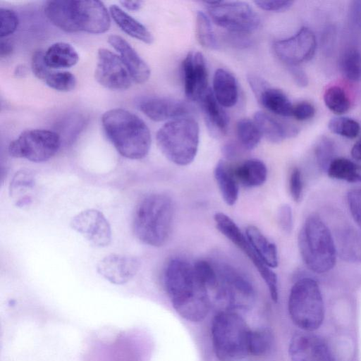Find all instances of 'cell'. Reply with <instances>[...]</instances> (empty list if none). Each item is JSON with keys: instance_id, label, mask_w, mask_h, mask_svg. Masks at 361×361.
<instances>
[{"instance_id": "19", "label": "cell", "mask_w": 361, "mask_h": 361, "mask_svg": "<svg viewBox=\"0 0 361 361\" xmlns=\"http://www.w3.org/2000/svg\"><path fill=\"white\" fill-rule=\"evenodd\" d=\"M137 106L147 117L158 122L188 116L191 111L183 101L162 97H144L138 102Z\"/></svg>"}, {"instance_id": "38", "label": "cell", "mask_w": 361, "mask_h": 361, "mask_svg": "<svg viewBox=\"0 0 361 361\" xmlns=\"http://www.w3.org/2000/svg\"><path fill=\"white\" fill-rule=\"evenodd\" d=\"M273 337L267 330H251L249 341V355L261 356L265 355L272 345Z\"/></svg>"}, {"instance_id": "24", "label": "cell", "mask_w": 361, "mask_h": 361, "mask_svg": "<svg viewBox=\"0 0 361 361\" xmlns=\"http://www.w3.org/2000/svg\"><path fill=\"white\" fill-rule=\"evenodd\" d=\"M212 92L223 107L235 106L238 100V86L234 75L224 68L217 69L213 78Z\"/></svg>"}, {"instance_id": "16", "label": "cell", "mask_w": 361, "mask_h": 361, "mask_svg": "<svg viewBox=\"0 0 361 361\" xmlns=\"http://www.w3.org/2000/svg\"><path fill=\"white\" fill-rule=\"evenodd\" d=\"M184 92L186 97L194 102L202 99L209 89L205 59L200 51H190L182 63Z\"/></svg>"}, {"instance_id": "39", "label": "cell", "mask_w": 361, "mask_h": 361, "mask_svg": "<svg viewBox=\"0 0 361 361\" xmlns=\"http://www.w3.org/2000/svg\"><path fill=\"white\" fill-rule=\"evenodd\" d=\"M314 154L318 166L326 172L330 164L335 159L334 142L328 137H322L316 145Z\"/></svg>"}, {"instance_id": "2", "label": "cell", "mask_w": 361, "mask_h": 361, "mask_svg": "<svg viewBox=\"0 0 361 361\" xmlns=\"http://www.w3.org/2000/svg\"><path fill=\"white\" fill-rule=\"evenodd\" d=\"M44 12L52 24L67 32L102 34L111 25L109 12L99 1H48Z\"/></svg>"}, {"instance_id": "14", "label": "cell", "mask_w": 361, "mask_h": 361, "mask_svg": "<svg viewBox=\"0 0 361 361\" xmlns=\"http://www.w3.org/2000/svg\"><path fill=\"white\" fill-rule=\"evenodd\" d=\"M94 77L101 85L111 90H126L133 80L120 56L105 48L98 50Z\"/></svg>"}, {"instance_id": "42", "label": "cell", "mask_w": 361, "mask_h": 361, "mask_svg": "<svg viewBox=\"0 0 361 361\" xmlns=\"http://www.w3.org/2000/svg\"><path fill=\"white\" fill-rule=\"evenodd\" d=\"M44 55V51L42 49L36 50L33 53L31 60V68L32 73L38 79L43 82L52 70L45 63Z\"/></svg>"}, {"instance_id": "43", "label": "cell", "mask_w": 361, "mask_h": 361, "mask_svg": "<svg viewBox=\"0 0 361 361\" xmlns=\"http://www.w3.org/2000/svg\"><path fill=\"white\" fill-rule=\"evenodd\" d=\"M347 201L354 221L361 228V189L350 190L347 195Z\"/></svg>"}, {"instance_id": "13", "label": "cell", "mask_w": 361, "mask_h": 361, "mask_svg": "<svg viewBox=\"0 0 361 361\" xmlns=\"http://www.w3.org/2000/svg\"><path fill=\"white\" fill-rule=\"evenodd\" d=\"M316 37L308 27H301L294 35L276 41L273 49L276 56L287 66H298L314 56Z\"/></svg>"}, {"instance_id": "52", "label": "cell", "mask_w": 361, "mask_h": 361, "mask_svg": "<svg viewBox=\"0 0 361 361\" xmlns=\"http://www.w3.org/2000/svg\"><path fill=\"white\" fill-rule=\"evenodd\" d=\"M288 69L297 85L302 87L307 85V76L305 71L298 66H288Z\"/></svg>"}, {"instance_id": "29", "label": "cell", "mask_w": 361, "mask_h": 361, "mask_svg": "<svg viewBox=\"0 0 361 361\" xmlns=\"http://www.w3.org/2000/svg\"><path fill=\"white\" fill-rule=\"evenodd\" d=\"M249 243L263 262L269 267L278 266V252L276 245L269 241L262 231L255 226H249L245 231Z\"/></svg>"}, {"instance_id": "51", "label": "cell", "mask_w": 361, "mask_h": 361, "mask_svg": "<svg viewBox=\"0 0 361 361\" xmlns=\"http://www.w3.org/2000/svg\"><path fill=\"white\" fill-rule=\"evenodd\" d=\"M248 34L229 32L227 40L228 42L238 48H245L251 44Z\"/></svg>"}, {"instance_id": "17", "label": "cell", "mask_w": 361, "mask_h": 361, "mask_svg": "<svg viewBox=\"0 0 361 361\" xmlns=\"http://www.w3.org/2000/svg\"><path fill=\"white\" fill-rule=\"evenodd\" d=\"M288 353L292 361H334L326 342L309 331L297 333L290 341Z\"/></svg>"}, {"instance_id": "18", "label": "cell", "mask_w": 361, "mask_h": 361, "mask_svg": "<svg viewBox=\"0 0 361 361\" xmlns=\"http://www.w3.org/2000/svg\"><path fill=\"white\" fill-rule=\"evenodd\" d=\"M249 85L259 103L269 111L281 116H292L293 105L281 90L272 87L259 76L249 75Z\"/></svg>"}, {"instance_id": "55", "label": "cell", "mask_w": 361, "mask_h": 361, "mask_svg": "<svg viewBox=\"0 0 361 361\" xmlns=\"http://www.w3.org/2000/svg\"><path fill=\"white\" fill-rule=\"evenodd\" d=\"M351 156L354 159L361 161V137L353 145Z\"/></svg>"}, {"instance_id": "22", "label": "cell", "mask_w": 361, "mask_h": 361, "mask_svg": "<svg viewBox=\"0 0 361 361\" xmlns=\"http://www.w3.org/2000/svg\"><path fill=\"white\" fill-rule=\"evenodd\" d=\"M199 103L211 135L216 138L224 136L228 131L229 118L210 88L199 101Z\"/></svg>"}, {"instance_id": "9", "label": "cell", "mask_w": 361, "mask_h": 361, "mask_svg": "<svg viewBox=\"0 0 361 361\" xmlns=\"http://www.w3.org/2000/svg\"><path fill=\"white\" fill-rule=\"evenodd\" d=\"M214 264L218 276L214 290L216 299L228 310L250 309L255 300V290L250 281L229 264L219 262Z\"/></svg>"}, {"instance_id": "20", "label": "cell", "mask_w": 361, "mask_h": 361, "mask_svg": "<svg viewBox=\"0 0 361 361\" xmlns=\"http://www.w3.org/2000/svg\"><path fill=\"white\" fill-rule=\"evenodd\" d=\"M139 260L133 257L111 254L102 258L97 264V270L111 283L122 285L130 281L140 269Z\"/></svg>"}, {"instance_id": "21", "label": "cell", "mask_w": 361, "mask_h": 361, "mask_svg": "<svg viewBox=\"0 0 361 361\" xmlns=\"http://www.w3.org/2000/svg\"><path fill=\"white\" fill-rule=\"evenodd\" d=\"M108 42L116 50L132 79L137 83H145L150 76V69L131 45L122 37L111 35Z\"/></svg>"}, {"instance_id": "12", "label": "cell", "mask_w": 361, "mask_h": 361, "mask_svg": "<svg viewBox=\"0 0 361 361\" xmlns=\"http://www.w3.org/2000/svg\"><path fill=\"white\" fill-rule=\"evenodd\" d=\"M214 219L217 229L252 261L264 281L271 300L276 302L279 298L276 274L260 259L245 235L242 233L232 219L224 213L217 212L214 214Z\"/></svg>"}, {"instance_id": "7", "label": "cell", "mask_w": 361, "mask_h": 361, "mask_svg": "<svg viewBox=\"0 0 361 361\" xmlns=\"http://www.w3.org/2000/svg\"><path fill=\"white\" fill-rule=\"evenodd\" d=\"M197 122L190 116L167 121L157 131V144L165 157L178 166L193 161L199 146Z\"/></svg>"}, {"instance_id": "15", "label": "cell", "mask_w": 361, "mask_h": 361, "mask_svg": "<svg viewBox=\"0 0 361 361\" xmlns=\"http://www.w3.org/2000/svg\"><path fill=\"white\" fill-rule=\"evenodd\" d=\"M71 226L94 247H104L111 241L109 222L97 209H87L78 213L72 218Z\"/></svg>"}, {"instance_id": "45", "label": "cell", "mask_w": 361, "mask_h": 361, "mask_svg": "<svg viewBox=\"0 0 361 361\" xmlns=\"http://www.w3.org/2000/svg\"><path fill=\"white\" fill-rule=\"evenodd\" d=\"M277 219L281 229L284 233L288 234L292 231L293 221L292 209L290 205L284 204L279 207Z\"/></svg>"}, {"instance_id": "23", "label": "cell", "mask_w": 361, "mask_h": 361, "mask_svg": "<svg viewBox=\"0 0 361 361\" xmlns=\"http://www.w3.org/2000/svg\"><path fill=\"white\" fill-rule=\"evenodd\" d=\"M253 120L262 136L272 143H280L298 133L295 126L282 123L264 111H257Z\"/></svg>"}, {"instance_id": "49", "label": "cell", "mask_w": 361, "mask_h": 361, "mask_svg": "<svg viewBox=\"0 0 361 361\" xmlns=\"http://www.w3.org/2000/svg\"><path fill=\"white\" fill-rule=\"evenodd\" d=\"M349 23L355 31L361 32V1H353L350 3Z\"/></svg>"}, {"instance_id": "31", "label": "cell", "mask_w": 361, "mask_h": 361, "mask_svg": "<svg viewBox=\"0 0 361 361\" xmlns=\"http://www.w3.org/2000/svg\"><path fill=\"white\" fill-rule=\"evenodd\" d=\"M326 172L334 179L353 183L361 182L360 166L345 158H335Z\"/></svg>"}, {"instance_id": "1", "label": "cell", "mask_w": 361, "mask_h": 361, "mask_svg": "<svg viewBox=\"0 0 361 361\" xmlns=\"http://www.w3.org/2000/svg\"><path fill=\"white\" fill-rule=\"evenodd\" d=\"M164 283L175 310L184 319L198 322L207 315L209 290L197 276L193 264L185 259H171L164 270Z\"/></svg>"}, {"instance_id": "44", "label": "cell", "mask_w": 361, "mask_h": 361, "mask_svg": "<svg viewBox=\"0 0 361 361\" xmlns=\"http://www.w3.org/2000/svg\"><path fill=\"white\" fill-rule=\"evenodd\" d=\"M302 178L300 170L295 167L292 169L289 178V190L293 200L298 202L302 193Z\"/></svg>"}, {"instance_id": "25", "label": "cell", "mask_w": 361, "mask_h": 361, "mask_svg": "<svg viewBox=\"0 0 361 361\" xmlns=\"http://www.w3.org/2000/svg\"><path fill=\"white\" fill-rule=\"evenodd\" d=\"M336 253L347 262L361 263V233L352 227L337 231L334 240Z\"/></svg>"}, {"instance_id": "34", "label": "cell", "mask_w": 361, "mask_h": 361, "mask_svg": "<svg viewBox=\"0 0 361 361\" xmlns=\"http://www.w3.org/2000/svg\"><path fill=\"white\" fill-rule=\"evenodd\" d=\"M196 36L199 43L209 49H218L219 43L209 17L203 12L196 15Z\"/></svg>"}, {"instance_id": "10", "label": "cell", "mask_w": 361, "mask_h": 361, "mask_svg": "<svg viewBox=\"0 0 361 361\" xmlns=\"http://www.w3.org/2000/svg\"><path fill=\"white\" fill-rule=\"evenodd\" d=\"M204 4L212 20L229 32L249 34L260 25L259 16L246 2L207 1Z\"/></svg>"}, {"instance_id": "36", "label": "cell", "mask_w": 361, "mask_h": 361, "mask_svg": "<svg viewBox=\"0 0 361 361\" xmlns=\"http://www.w3.org/2000/svg\"><path fill=\"white\" fill-rule=\"evenodd\" d=\"M328 128L331 133L349 139L357 137L360 133L359 123L348 117L331 118L328 123Z\"/></svg>"}, {"instance_id": "37", "label": "cell", "mask_w": 361, "mask_h": 361, "mask_svg": "<svg viewBox=\"0 0 361 361\" xmlns=\"http://www.w3.org/2000/svg\"><path fill=\"white\" fill-rule=\"evenodd\" d=\"M44 82L55 90L69 92L75 88L76 78L69 71L52 69Z\"/></svg>"}, {"instance_id": "47", "label": "cell", "mask_w": 361, "mask_h": 361, "mask_svg": "<svg viewBox=\"0 0 361 361\" xmlns=\"http://www.w3.org/2000/svg\"><path fill=\"white\" fill-rule=\"evenodd\" d=\"M260 9L270 12H281L288 10L293 4L292 1H255Z\"/></svg>"}, {"instance_id": "30", "label": "cell", "mask_w": 361, "mask_h": 361, "mask_svg": "<svg viewBox=\"0 0 361 361\" xmlns=\"http://www.w3.org/2000/svg\"><path fill=\"white\" fill-rule=\"evenodd\" d=\"M44 60L49 68L60 70L74 66L79 60V56L70 44L59 42L44 51Z\"/></svg>"}, {"instance_id": "5", "label": "cell", "mask_w": 361, "mask_h": 361, "mask_svg": "<svg viewBox=\"0 0 361 361\" xmlns=\"http://www.w3.org/2000/svg\"><path fill=\"white\" fill-rule=\"evenodd\" d=\"M298 244L303 262L312 271L323 274L334 268L337 255L335 242L319 216L312 214L305 219Z\"/></svg>"}, {"instance_id": "41", "label": "cell", "mask_w": 361, "mask_h": 361, "mask_svg": "<svg viewBox=\"0 0 361 361\" xmlns=\"http://www.w3.org/2000/svg\"><path fill=\"white\" fill-rule=\"evenodd\" d=\"M0 37H7L13 34L18 25V18L16 13L8 8L0 9Z\"/></svg>"}, {"instance_id": "28", "label": "cell", "mask_w": 361, "mask_h": 361, "mask_svg": "<svg viewBox=\"0 0 361 361\" xmlns=\"http://www.w3.org/2000/svg\"><path fill=\"white\" fill-rule=\"evenodd\" d=\"M234 173L239 184L247 188L262 185L267 178V169L263 161L250 159L234 166Z\"/></svg>"}, {"instance_id": "3", "label": "cell", "mask_w": 361, "mask_h": 361, "mask_svg": "<svg viewBox=\"0 0 361 361\" xmlns=\"http://www.w3.org/2000/svg\"><path fill=\"white\" fill-rule=\"evenodd\" d=\"M104 130L118 152L130 159L147 156L151 146V134L146 123L135 114L116 108L102 117Z\"/></svg>"}, {"instance_id": "26", "label": "cell", "mask_w": 361, "mask_h": 361, "mask_svg": "<svg viewBox=\"0 0 361 361\" xmlns=\"http://www.w3.org/2000/svg\"><path fill=\"white\" fill-rule=\"evenodd\" d=\"M214 178L224 202L235 204L239 194V183L235 178L234 166L226 160H219L214 169Z\"/></svg>"}, {"instance_id": "40", "label": "cell", "mask_w": 361, "mask_h": 361, "mask_svg": "<svg viewBox=\"0 0 361 361\" xmlns=\"http://www.w3.org/2000/svg\"><path fill=\"white\" fill-rule=\"evenodd\" d=\"M193 267L197 276L209 290H214L218 282L217 272L214 264L208 261L200 259L193 264Z\"/></svg>"}, {"instance_id": "53", "label": "cell", "mask_w": 361, "mask_h": 361, "mask_svg": "<svg viewBox=\"0 0 361 361\" xmlns=\"http://www.w3.org/2000/svg\"><path fill=\"white\" fill-rule=\"evenodd\" d=\"M13 50L12 42L6 37L1 38L0 41V56L1 58L6 57L11 54Z\"/></svg>"}, {"instance_id": "11", "label": "cell", "mask_w": 361, "mask_h": 361, "mask_svg": "<svg viewBox=\"0 0 361 361\" xmlns=\"http://www.w3.org/2000/svg\"><path fill=\"white\" fill-rule=\"evenodd\" d=\"M61 139L56 132L33 129L23 132L8 146L9 154L39 163L50 159L58 152Z\"/></svg>"}, {"instance_id": "48", "label": "cell", "mask_w": 361, "mask_h": 361, "mask_svg": "<svg viewBox=\"0 0 361 361\" xmlns=\"http://www.w3.org/2000/svg\"><path fill=\"white\" fill-rule=\"evenodd\" d=\"M33 184L34 180L31 175L25 172H20L14 176L10 190L13 193L17 190H20L22 188H31Z\"/></svg>"}, {"instance_id": "54", "label": "cell", "mask_w": 361, "mask_h": 361, "mask_svg": "<svg viewBox=\"0 0 361 361\" xmlns=\"http://www.w3.org/2000/svg\"><path fill=\"white\" fill-rule=\"evenodd\" d=\"M142 1H121L120 4L129 11L139 10L142 5Z\"/></svg>"}, {"instance_id": "27", "label": "cell", "mask_w": 361, "mask_h": 361, "mask_svg": "<svg viewBox=\"0 0 361 361\" xmlns=\"http://www.w3.org/2000/svg\"><path fill=\"white\" fill-rule=\"evenodd\" d=\"M109 13L116 25L127 35L145 44L152 43L154 38L148 29L121 7L116 4L111 5Z\"/></svg>"}, {"instance_id": "8", "label": "cell", "mask_w": 361, "mask_h": 361, "mask_svg": "<svg viewBox=\"0 0 361 361\" xmlns=\"http://www.w3.org/2000/svg\"><path fill=\"white\" fill-rule=\"evenodd\" d=\"M292 322L305 331L319 328L324 318V304L319 286L311 278H302L292 286L288 302Z\"/></svg>"}, {"instance_id": "32", "label": "cell", "mask_w": 361, "mask_h": 361, "mask_svg": "<svg viewBox=\"0 0 361 361\" xmlns=\"http://www.w3.org/2000/svg\"><path fill=\"white\" fill-rule=\"evenodd\" d=\"M238 144L244 150H252L259 143L262 135L254 120L242 118L236 124Z\"/></svg>"}, {"instance_id": "35", "label": "cell", "mask_w": 361, "mask_h": 361, "mask_svg": "<svg viewBox=\"0 0 361 361\" xmlns=\"http://www.w3.org/2000/svg\"><path fill=\"white\" fill-rule=\"evenodd\" d=\"M340 68L343 76L353 82L361 80V54L355 48L345 50L341 56Z\"/></svg>"}, {"instance_id": "6", "label": "cell", "mask_w": 361, "mask_h": 361, "mask_svg": "<svg viewBox=\"0 0 361 361\" xmlns=\"http://www.w3.org/2000/svg\"><path fill=\"white\" fill-rule=\"evenodd\" d=\"M251 329L235 311L225 310L212 320L211 334L214 354L219 361H241L249 355Z\"/></svg>"}, {"instance_id": "33", "label": "cell", "mask_w": 361, "mask_h": 361, "mask_svg": "<svg viewBox=\"0 0 361 361\" xmlns=\"http://www.w3.org/2000/svg\"><path fill=\"white\" fill-rule=\"evenodd\" d=\"M326 106L338 115L346 113L350 108V101L345 90L338 85L329 87L324 93Z\"/></svg>"}, {"instance_id": "4", "label": "cell", "mask_w": 361, "mask_h": 361, "mask_svg": "<svg viewBox=\"0 0 361 361\" xmlns=\"http://www.w3.org/2000/svg\"><path fill=\"white\" fill-rule=\"evenodd\" d=\"M174 207L171 197L162 193L145 196L137 204L133 231L142 243L161 247L168 240L173 224Z\"/></svg>"}, {"instance_id": "50", "label": "cell", "mask_w": 361, "mask_h": 361, "mask_svg": "<svg viewBox=\"0 0 361 361\" xmlns=\"http://www.w3.org/2000/svg\"><path fill=\"white\" fill-rule=\"evenodd\" d=\"M242 149H243L238 143L228 142L222 146L221 152L224 157L228 161L238 157Z\"/></svg>"}, {"instance_id": "46", "label": "cell", "mask_w": 361, "mask_h": 361, "mask_svg": "<svg viewBox=\"0 0 361 361\" xmlns=\"http://www.w3.org/2000/svg\"><path fill=\"white\" fill-rule=\"evenodd\" d=\"M315 114L314 106L308 102H300L293 106L292 116L303 121L312 118Z\"/></svg>"}]
</instances>
